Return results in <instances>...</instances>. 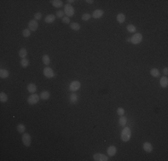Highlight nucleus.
I'll return each mask as SVG.
<instances>
[{
  "label": "nucleus",
  "mask_w": 168,
  "mask_h": 161,
  "mask_svg": "<svg viewBox=\"0 0 168 161\" xmlns=\"http://www.w3.org/2000/svg\"><path fill=\"white\" fill-rule=\"evenodd\" d=\"M143 150H144L146 152L150 153V152H152L153 146L151 145V143H149V142H145L144 144H143Z\"/></svg>",
  "instance_id": "nucleus-11"
},
{
  "label": "nucleus",
  "mask_w": 168,
  "mask_h": 161,
  "mask_svg": "<svg viewBox=\"0 0 168 161\" xmlns=\"http://www.w3.org/2000/svg\"><path fill=\"white\" fill-rule=\"evenodd\" d=\"M56 15L57 18H63V16H64V12L63 10H59L56 12Z\"/></svg>",
  "instance_id": "nucleus-32"
},
{
  "label": "nucleus",
  "mask_w": 168,
  "mask_h": 161,
  "mask_svg": "<svg viewBox=\"0 0 168 161\" xmlns=\"http://www.w3.org/2000/svg\"><path fill=\"white\" fill-rule=\"evenodd\" d=\"M86 2L88 3V4H92L94 1H93V0H86Z\"/></svg>",
  "instance_id": "nucleus-37"
},
{
  "label": "nucleus",
  "mask_w": 168,
  "mask_h": 161,
  "mask_svg": "<svg viewBox=\"0 0 168 161\" xmlns=\"http://www.w3.org/2000/svg\"><path fill=\"white\" fill-rule=\"evenodd\" d=\"M131 129L129 127H124L123 130L122 131V133H121V139L122 141L124 142H127L131 140Z\"/></svg>",
  "instance_id": "nucleus-1"
},
{
  "label": "nucleus",
  "mask_w": 168,
  "mask_h": 161,
  "mask_svg": "<svg viewBox=\"0 0 168 161\" xmlns=\"http://www.w3.org/2000/svg\"><path fill=\"white\" fill-rule=\"evenodd\" d=\"M29 28L28 29L30 30V31H35V30H37L38 27H39V23H38V21H36V20H31V21H29Z\"/></svg>",
  "instance_id": "nucleus-9"
},
{
  "label": "nucleus",
  "mask_w": 168,
  "mask_h": 161,
  "mask_svg": "<svg viewBox=\"0 0 168 161\" xmlns=\"http://www.w3.org/2000/svg\"><path fill=\"white\" fill-rule=\"evenodd\" d=\"M55 20H56V16L54 14H49L45 18V21L47 23H52V22L55 21Z\"/></svg>",
  "instance_id": "nucleus-17"
},
{
  "label": "nucleus",
  "mask_w": 168,
  "mask_h": 161,
  "mask_svg": "<svg viewBox=\"0 0 168 161\" xmlns=\"http://www.w3.org/2000/svg\"><path fill=\"white\" fill-rule=\"evenodd\" d=\"M143 40V36L141 33H135V34L131 38V42L134 45H138Z\"/></svg>",
  "instance_id": "nucleus-2"
},
{
  "label": "nucleus",
  "mask_w": 168,
  "mask_h": 161,
  "mask_svg": "<svg viewBox=\"0 0 168 161\" xmlns=\"http://www.w3.org/2000/svg\"><path fill=\"white\" fill-rule=\"evenodd\" d=\"M25 130H26V126L24 125V124H22V123H19L18 125H17V131H18L20 133L24 132Z\"/></svg>",
  "instance_id": "nucleus-26"
},
{
  "label": "nucleus",
  "mask_w": 168,
  "mask_h": 161,
  "mask_svg": "<svg viewBox=\"0 0 168 161\" xmlns=\"http://www.w3.org/2000/svg\"><path fill=\"white\" fill-rule=\"evenodd\" d=\"M67 2L69 3V4H71V3H73V2H74V1H73V0H68Z\"/></svg>",
  "instance_id": "nucleus-38"
},
{
  "label": "nucleus",
  "mask_w": 168,
  "mask_h": 161,
  "mask_svg": "<svg viewBox=\"0 0 168 161\" xmlns=\"http://www.w3.org/2000/svg\"><path fill=\"white\" fill-rule=\"evenodd\" d=\"M150 74L152 75L153 77H158L160 75V72H159V70L157 69V68H153V69L150 70Z\"/></svg>",
  "instance_id": "nucleus-22"
},
{
  "label": "nucleus",
  "mask_w": 168,
  "mask_h": 161,
  "mask_svg": "<svg viewBox=\"0 0 168 161\" xmlns=\"http://www.w3.org/2000/svg\"><path fill=\"white\" fill-rule=\"evenodd\" d=\"M42 62L43 64H46V65H48V64H50V58H49L48 55H44L42 56Z\"/></svg>",
  "instance_id": "nucleus-24"
},
{
  "label": "nucleus",
  "mask_w": 168,
  "mask_h": 161,
  "mask_svg": "<svg viewBox=\"0 0 168 161\" xmlns=\"http://www.w3.org/2000/svg\"><path fill=\"white\" fill-rule=\"evenodd\" d=\"M40 99H43V100H47V99H49V97H50V93L48 92V91H42L41 93H40Z\"/></svg>",
  "instance_id": "nucleus-16"
},
{
  "label": "nucleus",
  "mask_w": 168,
  "mask_h": 161,
  "mask_svg": "<svg viewBox=\"0 0 168 161\" xmlns=\"http://www.w3.org/2000/svg\"><path fill=\"white\" fill-rule=\"evenodd\" d=\"M70 102L71 103H72V104H75V103H77L78 99H79V98H78L77 94L75 93H72L70 95Z\"/></svg>",
  "instance_id": "nucleus-20"
},
{
  "label": "nucleus",
  "mask_w": 168,
  "mask_h": 161,
  "mask_svg": "<svg viewBox=\"0 0 168 161\" xmlns=\"http://www.w3.org/2000/svg\"><path fill=\"white\" fill-rule=\"evenodd\" d=\"M41 17H42V14H41V13H36L34 14V19L36 20V21H39V20H40V19H41Z\"/></svg>",
  "instance_id": "nucleus-34"
},
{
  "label": "nucleus",
  "mask_w": 168,
  "mask_h": 161,
  "mask_svg": "<svg viewBox=\"0 0 168 161\" xmlns=\"http://www.w3.org/2000/svg\"><path fill=\"white\" fill-rule=\"evenodd\" d=\"M80 82L79 80H73V81H72L69 87L70 91H72V92L77 91L78 90H80Z\"/></svg>",
  "instance_id": "nucleus-6"
},
{
  "label": "nucleus",
  "mask_w": 168,
  "mask_h": 161,
  "mask_svg": "<svg viewBox=\"0 0 168 161\" xmlns=\"http://www.w3.org/2000/svg\"><path fill=\"white\" fill-rule=\"evenodd\" d=\"M64 14H66L67 17H72V16H73V14H74V8L72 7V5H70V4H67V5H64Z\"/></svg>",
  "instance_id": "nucleus-3"
},
{
  "label": "nucleus",
  "mask_w": 168,
  "mask_h": 161,
  "mask_svg": "<svg viewBox=\"0 0 168 161\" xmlns=\"http://www.w3.org/2000/svg\"><path fill=\"white\" fill-rule=\"evenodd\" d=\"M27 90H28L29 92L33 94L36 92V91H37V86L35 85L34 83H30L29 85L27 86Z\"/></svg>",
  "instance_id": "nucleus-14"
},
{
  "label": "nucleus",
  "mask_w": 168,
  "mask_h": 161,
  "mask_svg": "<svg viewBox=\"0 0 168 161\" xmlns=\"http://www.w3.org/2000/svg\"><path fill=\"white\" fill-rule=\"evenodd\" d=\"M70 28L73 30H79L80 29V26L77 22H72V23H70Z\"/></svg>",
  "instance_id": "nucleus-23"
},
{
  "label": "nucleus",
  "mask_w": 168,
  "mask_h": 161,
  "mask_svg": "<svg viewBox=\"0 0 168 161\" xmlns=\"http://www.w3.org/2000/svg\"><path fill=\"white\" fill-rule=\"evenodd\" d=\"M116 19H117V21L119 23H123L125 21V15L123 13H118L117 16H116Z\"/></svg>",
  "instance_id": "nucleus-18"
},
{
  "label": "nucleus",
  "mask_w": 168,
  "mask_h": 161,
  "mask_svg": "<svg viewBox=\"0 0 168 161\" xmlns=\"http://www.w3.org/2000/svg\"><path fill=\"white\" fill-rule=\"evenodd\" d=\"M104 15V11L101 10V9H97V10H95L92 13V17H93L94 19H99L101 18L102 16Z\"/></svg>",
  "instance_id": "nucleus-10"
},
{
  "label": "nucleus",
  "mask_w": 168,
  "mask_h": 161,
  "mask_svg": "<svg viewBox=\"0 0 168 161\" xmlns=\"http://www.w3.org/2000/svg\"><path fill=\"white\" fill-rule=\"evenodd\" d=\"M21 65L23 67V68H26V67L29 65V60L26 58H22L21 60Z\"/></svg>",
  "instance_id": "nucleus-28"
},
{
  "label": "nucleus",
  "mask_w": 168,
  "mask_h": 161,
  "mask_svg": "<svg viewBox=\"0 0 168 161\" xmlns=\"http://www.w3.org/2000/svg\"><path fill=\"white\" fill-rule=\"evenodd\" d=\"M8 76H9V72H8L7 70H5V69L0 70V77L2 78V79H5V78H7Z\"/></svg>",
  "instance_id": "nucleus-21"
},
{
  "label": "nucleus",
  "mask_w": 168,
  "mask_h": 161,
  "mask_svg": "<svg viewBox=\"0 0 168 161\" xmlns=\"http://www.w3.org/2000/svg\"><path fill=\"white\" fill-rule=\"evenodd\" d=\"M27 54H28V52H27L26 48H21V49L19 50V56H20V57H21V59H22V58H26Z\"/></svg>",
  "instance_id": "nucleus-19"
},
{
  "label": "nucleus",
  "mask_w": 168,
  "mask_h": 161,
  "mask_svg": "<svg viewBox=\"0 0 168 161\" xmlns=\"http://www.w3.org/2000/svg\"><path fill=\"white\" fill-rule=\"evenodd\" d=\"M40 97L39 96L38 94L33 93L32 95H30V96L28 98V99H27V102H28L30 105H35V104H37L38 102L40 101Z\"/></svg>",
  "instance_id": "nucleus-4"
},
{
  "label": "nucleus",
  "mask_w": 168,
  "mask_h": 161,
  "mask_svg": "<svg viewBox=\"0 0 168 161\" xmlns=\"http://www.w3.org/2000/svg\"><path fill=\"white\" fill-rule=\"evenodd\" d=\"M124 113H125V111H124V109H123V107H118V108H117V114H118V115L122 116V115H124Z\"/></svg>",
  "instance_id": "nucleus-33"
},
{
  "label": "nucleus",
  "mask_w": 168,
  "mask_h": 161,
  "mask_svg": "<svg viewBox=\"0 0 168 161\" xmlns=\"http://www.w3.org/2000/svg\"><path fill=\"white\" fill-rule=\"evenodd\" d=\"M7 95L5 93V92H1L0 93V101L2 102V103H5V102L7 101Z\"/></svg>",
  "instance_id": "nucleus-25"
},
{
  "label": "nucleus",
  "mask_w": 168,
  "mask_h": 161,
  "mask_svg": "<svg viewBox=\"0 0 168 161\" xmlns=\"http://www.w3.org/2000/svg\"><path fill=\"white\" fill-rule=\"evenodd\" d=\"M160 86L162 88H167L168 86V78L166 76H163L160 79Z\"/></svg>",
  "instance_id": "nucleus-13"
},
{
  "label": "nucleus",
  "mask_w": 168,
  "mask_h": 161,
  "mask_svg": "<svg viewBox=\"0 0 168 161\" xmlns=\"http://www.w3.org/2000/svg\"><path fill=\"white\" fill-rule=\"evenodd\" d=\"M43 73H44V75H45L47 78H53L55 77V75H56V73H55V72H54V70L52 69V68H50V67H45L44 68V70H43Z\"/></svg>",
  "instance_id": "nucleus-5"
},
{
  "label": "nucleus",
  "mask_w": 168,
  "mask_h": 161,
  "mask_svg": "<svg viewBox=\"0 0 168 161\" xmlns=\"http://www.w3.org/2000/svg\"><path fill=\"white\" fill-rule=\"evenodd\" d=\"M127 30L129 32H136V27L132 24H129L127 25Z\"/></svg>",
  "instance_id": "nucleus-29"
},
{
  "label": "nucleus",
  "mask_w": 168,
  "mask_h": 161,
  "mask_svg": "<svg viewBox=\"0 0 168 161\" xmlns=\"http://www.w3.org/2000/svg\"><path fill=\"white\" fill-rule=\"evenodd\" d=\"M93 159L95 161H107L108 160V158L107 156H106L105 154H102V153H97L93 156Z\"/></svg>",
  "instance_id": "nucleus-7"
},
{
  "label": "nucleus",
  "mask_w": 168,
  "mask_h": 161,
  "mask_svg": "<svg viewBox=\"0 0 168 161\" xmlns=\"http://www.w3.org/2000/svg\"><path fill=\"white\" fill-rule=\"evenodd\" d=\"M90 18H91V14H89V13H84V14H82V16H81L82 21H89Z\"/></svg>",
  "instance_id": "nucleus-31"
},
{
  "label": "nucleus",
  "mask_w": 168,
  "mask_h": 161,
  "mask_svg": "<svg viewBox=\"0 0 168 161\" xmlns=\"http://www.w3.org/2000/svg\"><path fill=\"white\" fill-rule=\"evenodd\" d=\"M107 152L108 156L113 157V156H115V154H116V148H115V146H110V147L107 148Z\"/></svg>",
  "instance_id": "nucleus-12"
},
{
  "label": "nucleus",
  "mask_w": 168,
  "mask_h": 161,
  "mask_svg": "<svg viewBox=\"0 0 168 161\" xmlns=\"http://www.w3.org/2000/svg\"><path fill=\"white\" fill-rule=\"evenodd\" d=\"M62 21H63L64 23H66V24L70 23V18L69 17H67V16H64L63 19H62Z\"/></svg>",
  "instance_id": "nucleus-35"
},
{
  "label": "nucleus",
  "mask_w": 168,
  "mask_h": 161,
  "mask_svg": "<svg viewBox=\"0 0 168 161\" xmlns=\"http://www.w3.org/2000/svg\"><path fill=\"white\" fill-rule=\"evenodd\" d=\"M50 2L53 5L54 7L56 8H61L63 6V2H62L61 0H52Z\"/></svg>",
  "instance_id": "nucleus-15"
},
{
  "label": "nucleus",
  "mask_w": 168,
  "mask_h": 161,
  "mask_svg": "<svg viewBox=\"0 0 168 161\" xmlns=\"http://www.w3.org/2000/svg\"><path fill=\"white\" fill-rule=\"evenodd\" d=\"M22 142L26 147H30V143H31V138L29 133H24L22 135Z\"/></svg>",
  "instance_id": "nucleus-8"
},
{
  "label": "nucleus",
  "mask_w": 168,
  "mask_h": 161,
  "mask_svg": "<svg viewBox=\"0 0 168 161\" xmlns=\"http://www.w3.org/2000/svg\"><path fill=\"white\" fill-rule=\"evenodd\" d=\"M22 36H23L24 38H28L30 36V30L29 29H24L23 30H22Z\"/></svg>",
  "instance_id": "nucleus-30"
},
{
  "label": "nucleus",
  "mask_w": 168,
  "mask_h": 161,
  "mask_svg": "<svg viewBox=\"0 0 168 161\" xmlns=\"http://www.w3.org/2000/svg\"><path fill=\"white\" fill-rule=\"evenodd\" d=\"M163 72H164V73H165L166 75L168 74V68H167V67H165V68H164Z\"/></svg>",
  "instance_id": "nucleus-36"
},
{
  "label": "nucleus",
  "mask_w": 168,
  "mask_h": 161,
  "mask_svg": "<svg viewBox=\"0 0 168 161\" xmlns=\"http://www.w3.org/2000/svg\"><path fill=\"white\" fill-rule=\"evenodd\" d=\"M127 123V118L125 116H121L120 119H119V124L121 126H125V124Z\"/></svg>",
  "instance_id": "nucleus-27"
}]
</instances>
